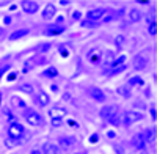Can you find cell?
Wrapping results in <instances>:
<instances>
[{
  "label": "cell",
  "mask_w": 157,
  "mask_h": 154,
  "mask_svg": "<svg viewBox=\"0 0 157 154\" xmlns=\"http://www.w3.org/2000/svg\"><path fill=\"white\" fill-rule=\"evenodd\" d=\"M143 118H145V115H143L141 112H137V110H127L121 115V124L124 126H130L134 124L137 121H141Z\"/></svg>",
  "instance_id": "6da1fadb"
},
{
  "label": "cell",
  "mask_w": 157,
  "mask_h": 154,
  "mask_svg": "<svg viewBox=\"0 0 157 154\" xmlns=\"http://www.w3.org/2000/svg\"><path fill=\"white\" fill-rule=\"evenodd\" d=\"M24 118L29 121V124H32V126H43V123H44V120H43V117L39 113H36L35 110H24Z\"/></svg>",
  "instance_id": "7a4b0ae2"
},
{
  "label": "cell",
  "mask_w": 157,
  "mask_h": 154,
  "mask_svg": "<svg viewBox=\"0 0 157 154\" xmlns=\"http://www.w3.org/2000/svg\"><path fill=\"white\" fill-rule=\"evenodd\" d=\"M22 134H24V126L19 124V123H13L8 127V137H11V138H17L19 140L22 137Z\"/></svg>",
  "instance_id": "3957f363"
},
{
  "label": "cell",
  "mask_w": 157,
  "mask_h": 154,
  "mask_svg": "<svg viewBox=\"0 0 157 154\" xmlns=\"http://www.w3.org/2000/svg\"><path fill=\"white\" fill-rule=\"evenodd\" d=\"M21 5H22V10L27 13V14H35V13H38V10H39L38 2H33V0H24Z\"/></svg>",
  "instance_id": "277c9868"
},
{
  "label": "cell",
  "mask_w": 157,
  "mask_h": 154,
  "mask_svg": "<svg viewBox=\"0 0 157 154\" xmlns=\"http://www.w3.org/2000/svg\"><path fill=\"white\" fill-rule=\"evenodd\" d=\"M66 113H68L66 109H63V107H54V109L49 110V117L52 120H63L64 117H66Z\"/></svg>",
  "instance_id": "5b68a950"
},
{
  "label": "cell",
  "mask_w": 157,
  "mask_h": 154,
  "mask_svg": "<svg viewBox=\"0 0 157 154\" xmlns=\"http://www.w3.org/2000/svg\"><path fill=\"white\" fill-rule=\"evenodd\" d=\"M57 14V6L54 3H49L46 5V8L43 10V19L44 21H50V19H54V16Z\"/></svg>",
  "instance_id": "8992f818"
},
{
  "label": "cell",
  "mask_w": 157,
  "mask_h": 154,
  "mask_svg": "<svg viewBox=\"0 0 157 154\" xmlns=\"http://www.w3.org/2000/svg\"><path fill=\"white\" fill-rule=\"evenodd\" d=\"M105 8H94V10H91L90 13H88V21H101L102 19V16L105 14Z\"/></svg>",
  "instance_id": "52a82bcc"
},
{
  "label": "cell",
  "mask_w": 157,
  "mask_h": 154,
  "mask_svg": "<svg viewBox=\"0 0 157 154\" xmlns=\"http://www.w3.org/2000/svg\"><path fill=\"white\" fill-rule=\"evenodd\" d=\"M90 96L93 98L94 101H98V102H104V101H105V93H104L101 88H96V87L90 88Z\"/></svg>",
  "instance_id": "ba28073f"
},
{
  "label": "cell",
  "mask_w": 157,
  "mask_h": 154,
  "mask_svg": "<svg viewBox=\"0 0 157 154\" xmlns=\"http://www.w3.org/2000/svg\"><path fill=\"white\" fill-rule=\"evenodd\" d=\"M146 65H148V61H146V58H145V57L137 55V57L134 58V68H135L137 71L145 69V68H146Z\"/></svg>",
  "instance_id": "9c48e42d"
},
{
  "label": "cell",
  "mask_w": 157,
  "mask_h": 154,
  "mask_svg": "<svg viewBox=\"0 0 157 154\" xmlns=\"http://www.w3.org/2000/svg\"><path fill=\"white\" fill-rule=\"evenodd\" d=\"M36 101H38V104L41 107H46V106H49V102H50V96L46 91H39L38 96H36Z\"/></svg>",
  "instance_id": "30bf717a"
},
{
  "label": "cell",
  "mask_w": 157,
  "mask_h": 154,
  "mask_svg": "<svg viewBox=\"0 0 157 154\" xmlns=\"http://www.w3.org/2000/svg\"><path fill=\"white\" fill-rule=\"evenodd\" d=\"M43 152L44 154H60V148L55 143H46L43 148Z\"/></svg>",
  "instance_id": "8fae6325"
},
{
  "label": "cell",
  "mask_w": 157,
  "mask_h": 154,
  "mask_svg": "<svg viewBox=\"0 0 157 154\" xmlns=\"http://www.w3.org/2000/svg\"><path fill=\"white\" fill-rule=\"evenodd\" d=\"M113 113H116V107H115V106H105V107H104V109L101 110V117L109 120Z\"/></svg>",
  "instance_id": "7c38bea8"
},
{
  "label": "cell",
  "mask_w": 157,
  "mask_h": 154,
  "mask_svg": "<svg viewBox=\"0 0 157 154\" xmlns=\"http://www.w3.org/2000/svg\"><path fill=\"white\" fill-rule=\"evenodd\" d=\"M145 137H143V134H137L135 137H134V140H132V145L137 148V149H140V148H145Z\"/></svg>",
  "instance_id": "4fadbf2b"
},
{
  "label": "cell",
  "mask_w": 157,
  "mask_h": 154,
  "mask_svg": "<svg viewBox=\"0 0 157 154\" xmlns=\"http://www.w3.org/2000/svg\"><path fill=\"white\" fill-rule=\"evenodd\" d=\"M27 33H29V30H27V29H21V30L13 32V33L10 35V41H16V40H19V38H24Z\"/></svg>",
  "instance_id": "5bb4252c"
},
{
  "label": "cell",
  "mask_w": 157,
  "mask_h": 154,
  "mask_svg": "<svg viewBox=\"0 0 157 154\" xmlns=\"http://www.w3.org/2000/svg\"><path fill=\"white\" fill-rule=\"evenodd\" d=\"M141 11L140 10H137V8H132L129 11V19L132 21V22H138V21H141Z\"/></svg>",
  "instance_id": "9a60e30c"
},
{
  "label": "cell",
  "mask_w": 157,
  "mask_h": 154,
  "mask_svg": "<svg viewBox=\"0 0 157 154\" xmlns=\"http://www.w3.org/2000/svg\"><path fill=\"white\" fill-rule=\"evenodd\" d=\"M11 106L13 107H17V109H25V102L19 96H13L11 98Z\"/></svg>",
  "instance_id": "2e32d148"
},
{
  "label": "cell",
  "mask_w": 157,
  "mask_h": 154,
  "mask_svg": "<svg viewBox=\"0 0 157 154\" xmlns=\"http://www.w3.org/2000/svg\"><path fill=\"white\" fill-rule=\"evenodd\" d=\"M17 90H19V91H22V93L32 94V93H33V85H32V83H22V85L17 87Z\"/></svg>",
  "instance_id": "e0dca14e"
},
{
  "label": "cell",
  "mask_w": 157,
  "mask_h": 154,
  "mask_svg": "<svg viewBox=\"0 0 157 154\" xmlns=\"http://www.w3.org/2000/svg\"><path fill=\"white\" fill-rule=\"evenodd\" d=\"M109 123H110L112 126H116V127L121 124V117H120V115H118V112H116V113H113L112 117L109 118Z\"/></svg>",
  "instance_id": "ac0fdd59"
},
{
  "label": "cell",
  "mask_w": 157,
  "mask_h": 154,
  "mask_svg": "<svg viewBox=\"0 0 157 154\" xmlns=\"http://www.w3.org/2000/svg\"><path fill=\"white\" fill-rule=\"evenodd\" d=\"M64 30V27H57V25H52V27H49L47 30H46V33L47 35H58V33H61Z\"/></svg>",
  "instance_id": "d6986e66"
},
{
  "label": "cell",
  "mask_w": 157,
  "mask_h": 154,
  "mask_svg": "<svg viewBox=\"0 0 157 154\" xmlns=\"http://www.w3.org/2000/svg\"><path fill=\"white\" fill-rule=\"evenodd\" d=\"M5 145H6V148H14V146L19 145V140H17V138L6 137V138H5Z\"/></svg>",
  "instance_id": "ffe728a7"
},
{
  "label": "cell",
  "mask_w": 157,
  "mask_h": 154,
  "mask_svg": "<svg viewBox=\"0 0 157 154\" xmlns=\"http://www.w3.org/2000/svg\"><path fill=\"white\" fill-rule=\"evenodd\" d=\"M116 91L120 93L123 98H129V96H130V88H129V85H127V87H120Z\"/></svg>",
  "instance_id": "44dd1931"
},
{
  "label": "cell",
  "mask_w": 157,
  "mask_h": 154,
  "mask_svg": "<svg viewBox=\"0 0 157 154\" xmlns=\"http://www.w3.org/2000/svg\"><path fill=\"white\" fill-rule=\"evenodd\" d=\"M154 134H155L154 129H148L145 134H143V137H145V142H149V140H152V138H154Z\"/></svg>",
  "instance_id": "7402d4cb"
},
{
  "label": "cell",
  "mask_w": 157,
  "mask_h": 154,
  "mask_svg": "<svg viewBox=\"0 0 157 154\" xmlns=\"http://www.w3.org/2000/svg\"><path fill=\"white\" fill-rule=\"evenodd\" d=\"M138 83H143L140 75H135V77H130V79H129V85L130 87H132V85H138Z\"/></svg>",
  "instance_id": "603a6c76"
},
{
  "label": "cell",
  "mask_w": 157,
  "mask_h": 154,
  "mask_svg": "<svg viewBox=\"0 0 157 154\" xmlns=\"http://www.w3.org/2000/svg\"><path fill=\"white\" fill-rule=\"evenodd\" d=\"M126 69V65H120V66H115L113 68V71H112V74H120V72H123Z\"/></svg>",
  "instance_id": "cb8c5ba5"
},
{
  "label": "cell",
  "mask_w": 157,
  "mask_h": 154,
  "mask_svg": "<svg viewBox=\"0 0 157 154\" xmlns=\"http://www.w3.org/2000/svg\"><path fill=\"white\" fill-rule=\"evenodd\" d=\"M157 33V24L155 22H152V24H149V35H155Z\"/></svg>",
  "instance_id": "d4e9b609"
},
{
  "label": "cell",
  "mask_w": 157,
  "mask_h": 154,
  "mask_svg": "<svg viewBox=\"0 0 157 154\" xmlns=\"http://www.w3.org/2000/svg\"><path fill=\"white\" fill-rule=\"evenodd\" d=\"M60 143H61L64 148H68V146L72 143V140H71V138H61V140H60Z\"/></svg>",
  "instance_id": "484cf974"
},
{
  "label": "cell",
  "mask_w": 157,
  "mask_h": 154,
  "mask_svg": "<svg viewBox=\"0 0 157 154\" xmlns=\"http://www.w3.org/2000/svg\"><path fill=\"white\" fill-rule=\"evenodd\" d=\"M124 60H126V55H121V57H118V58L113 61V65H115V66H120V63H123Z\"/></svg>",
  "instance_id": "4316f807"
},
{
  "label": "cell",
  "mask_w": 157,
  "mask_h": 154,
  "mask_svg": "<svg viewBox=\"0 0 157 154\" xmlns=\"http://www.w3.org/2000/svg\"><path fill=\"white\" fill-rule=\"evenodd\" d=\"M44 74H46V75H57L58 71H57V68H49L47 72H44Z\"/></svg>",
  "instance_id": "83f0119b"
},
{
  "label": "cell",
  "mask_w": 157,
  "mask_h": 154,
  "mask_svg": "<svg viewBox=\"0 0 157 154\" xmlns=\"http://www.w3.org/2000/svg\"><path fill=\"white\" fill-rule=\"evenodd\" d=\"M8 69H10V65H5V66H2V68H0V79H2V77H3V74H5Z\"/></svg>",
  "instance_id": "f1b7e54d"
},
{
  "label": "cell",
  "mask_w": 157,
  "mask_h": 154,
  "mask_svg": "<svg viewBox=\"0 0 157 154\" xmlns=\"http://www.w3.org/2000/svg\"><path fill=\"white\" fill-rule=\"evenodd\" d=\"M11 22H13L11 16H5V17H3V24H5V25H10Z\"/></svg>",
  "instance_id": "f546056e"
},
{
  "label": "cell",
  "mask_w": 157,
  "mask_h": 154,
  "mask_svg": "<svg viewBox=\"0 0 157 154\" xmlns=\"http://www.w3.org/2000/svg\"><path fill=\"white\" fill-rule=\"evenodd\" d=\"M63 124V120H52V126H61Z\"/></svg>",
  "instance_id": "4dcf8cb0"
},
{
  "label": "cell",
  "mask_w": 157,
  "mask_h": 154,
  "mask_svg": "<svg viewBox=\"0 0 157 154\" xmlns=\"http://www.w3.org/2000/svg\"><path fill=\"white\" fill-rule=\"evenodd\" d=\"M149 112H151V117H152V120L155 121V117H157V115H155V107H151V109H149Z\"/></svg>",
  "instance_id": "1f68e13d"
},
{
  "label": "cell",
  "mask_w": 157,
  "mask_h": 154,
  "mask_svg": "<svg viewBox=\"0 0 157 154\" xmlns=\"http://www.w3.org/2000/svg\"><path fill=\"white\" fill-rule=\"evenodd\" d=\"M135 107H141V109H145V102H143V101H137V102H135Z\"/></svg>",
  "instance_id": "d6a6232c"
},
{
  "label": "cell",
  "mask_w": 157,
  "mask_h": 154,
  "mask_svg": "<svg viewBox=\"0 0 157 154\" xmlns=\"http://www.w3.org/2000/svg\"><path fill=\"white\" fill-rule=\"evenodd\" d=\"M60 5H63V6H68V5H69V0H61Z\"/></svg>",
  "instance_id": "836d02e7"
},
{
  "label": "cell",
  "mask_w": 157,
  "mask_h": 154,
  "mask_svg": "<svg viewBox=\"0 0 157 154\" xmlns=\"http://www.w3.org/2000/svg\"><path fill=\"white\" fill-rule=\"evenodd\" d=\"M123 43V36H120V38H118V40H116V46H120Z\"/></svg>",
  "instance_id": "e575fe53"
},
{
  "label": "cell",
  "mask_w": 157,
  "mask_h": 154,
  "mask_svg": "<svg viewBox=\"0 0 157 154\" xmlns=\"http://www.w3.org/2000/svg\"><path fill=\"white\" fill-rule=\"evenodd\" d=\"M74 17H75V19H78V17H80V13L75 11V13H74Z\"/></svg>",
  "instance_id": "d590c367"
},
{
  "label": "cell",
  "mask_w": 157,
  "mask_h": 154,
  "mask_svg": "<svg viewBox=\"0 0 157 154\" xmlns=\"http://www.w3.org/2000/svg\"><path fill=\"white\" fill-rule=\"evenodd\" d=\"M107 134H109V137H110V138H113V137H115V132H113V131H110V132H107Z\"/></svg>",
  "instance_id": "8d00e7d4"
},
{
  "label": "cell",
  "mask_w": 157,
  "mask_h": 154,
  "mask_svg": "<svg viewBox=\"0 0 157 154\" xmlns=\"http://www.w3.org/2000/svg\"><path fill=\"white\" fill-rule=\"evenodd\" d=\"M30 154H41V152H39V151H38V149H35V151H32V152H30Z\"/></svg>",
  "instance_id": "74e56055"
},
{
  "label": "cell",
  "mask_w": 157,
  "mask_h": 154,
  "mask_svg": "<svg viewBox=\"0 0 157 154\" xmlns=\"http://www.w3.org/2000/svg\"><path fill=\"white\" fill-rule=\"evenodd\" d=\"M2 35H3V29L0 27V38H2Z\"/></svg>",
  "instance_id": "f35d334b"
}]
</instances>
